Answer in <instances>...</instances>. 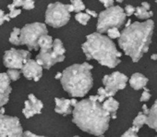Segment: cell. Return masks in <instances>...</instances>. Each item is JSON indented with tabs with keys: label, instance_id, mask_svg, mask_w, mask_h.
Segmentation results:
<instances>
[{
	"label": "cell",
	"instance_id": "6da1fadb",
	"mask_svg": "<svg viewBox=\"0 0 157 137\" xmlns=\"http://www.w3.org/2000/svg\"><path fill=\"white\" fill-rule=\"evenodd\" d=\"M72 121L82 131L102 136L109 128L110 115L98 102L97 96H91L87 99L78 102L72 110Z\"/></svg>",
	"mask_w": 157,
	"mask_h": 137
},
{
	"label": "cell",
	"instance_id": "7a4b0ae2",
	"mask_svg": "<svg viewBox=\"0 0 157 137\" xmlns=\"http://www.w3.org/2000/svg\"><path fill=\"white\" fill-rule=\"evenodd\" d=\"M153 28V21L148 20L143 22H135L120 33L118 45L124 53L131 57L133 62H138L144 53L148 52Z\"/></svg>",
	"mask_w": 157,
	"mask_h": 137
},
{
	"label": "cell",
	"instance_id": "3957f363",
	"mask_svg": "<svg viewBox=\"0 0 157 137\" xmlns=\"http://www.w3.org/2000/svg\"><path fill=\"white\" fill-rule=\"evenodd\" d=\"M87 59H95L101 65L113 68L120 62L122 54L117 49L114 42L105 35L94 33L87 35L86 42L82 45Z\"/></svg>",
	"mask_w": 157,
	"mask_h": 137
},
{
	"label": "cell",
	"instance_id": "277c9868",
	"mask_svg": "<svg viewBox=\"0 0 157 137\" xmlns=\"http://www.w3.org/2000/svg\"><path fill=\"white\" fill-rule=\"evenodd\" d=\"M93 68L87 62L74 64L67 68L62 72L60 79L64 90L73 98L86 96L94 85V79L91 72Z\"/></svg>",
	"mask_w": 157,
	"mask_h": 137
},
{
	"label": "cell",
	"instance_id": "5b68a950",
	"mask_svg": "<svg viewBox=\"0 0 157 137\" xmlns=\"http://www.w3.org/2000/svg\"><path fill=\"white\" fill-rule=\"evenodd\" d=\"M126 14L119 6H113L102 11L98 16L97 31L99 33H106L111 28H120L125 21Z\"/></svg>",
	"mask_w": 157,
	"mask_h": 137
},
{
	"label": "cell",
	"instance_id": "8992f818",
	"mask_svg": "<svg viewBox=\"0 0 157 137\" xmlns=\"http://www.w3.org/2000/svg\"><path fill=\"white\" fill-rule=\"evenodd\" d=\"M47 33V28L44 23L33 22L26 24L22 29H21L20 45H26L29 50H38L39 39Z\"/></svg>",
	"mask_w": 157,
	"mask_h": 137
},
{
	"label": "cell",
	"instance_id": "52a82bcc",
	"mask_svg": "<svg viewBox=\"0 0 157 137\" xmlns=\"http://www.w3.org/2000/svg\"><path fill=\"white\" fill-rule=\"evenodd\" d=\"M66 49L60 39H55L53 41V47L48 51H40L36 56V62L42 66V68L49 70L51 67L58 62H62L65 59Z\"/></svg>",
	"mask_w": 157,
	"mask_h": 137
},
{
	"label": "cell",
	"instance_id": "ba28073f",
	"mask_svg": "<svg viewBox=\"0 0 157 137\" xmlns=\"http://www.w3.org/2000/svg\"><path fill=\"white\" fill-rule=\"evenodd\" d=\"M70 19V13L67 11L66 5L56 2L49 4L45 12V22L46 24L59 28L66 25Z\"/></svg>",
	"mask_w": 157,
	"mask_h": 137
},
{
	"label": "cell",
	"instance_id": "9c48e42d",
	"mask_svg": "<svg viewBox=\"0 0 157 137\" xmlns=\"http://www.w3.org/2000/svg\"><path fill=\"white\" fill-rule=\"evenodd\" d=\"M23 131L17 117L0 114V137H22Z\"/></svg>",
	"mask_w": 157,
	"mask_h": 137
},
{
	"label": "cell",
	"instance_id": "30bf717a",
	"mask_svg": "<svg viewBox=\"0 0 157 137\" xmlns=\"http://www.w3.org/2000/svg\"><path fill=\"white\" fill-rule=\"evenodd\" d=\"M31 58V52L28 50L11 48L4 54L3 62L5 67L14 70H21L23 65Z\"/></svg>",
	"mask_w": 157,
	"mask_h": 137
},
{
	"label": "cell",
	"instance_id": "8fae6325",
	"mask_svg": "<svg viewBox=\"0 0 157 137\" xmlns=\"http://www.w3.org/2000/svg\"><path fill=\"white\" fill-rule=\"evenodd\" d=\"M128 81V78L119 72H115L109 75H105L103 78V84L109 97H113L117 91L123 90L126 87Z\"/></svg>",
	"mask_w": 157,
	"mask_h": 137
},
{
	"label": "cell",
	"instance_id": "7c38bea8",
	"mask_svg": "<svg viewBox=\"0 0 157 137\" xmlns=\"http://www.w3.org/2000/svg\"><path fill=\"white\" fill-rule=\"evenodd\" d=\"M21 72L27 79L38 82L43 75V68L35 60L30 58L21 68Z\"/></svg>",
	"mask_w": 157,
	"mask_h": 137
},
{
	"label": "cell",
	"instance_id": "4fadbf2b",
	"mask_svg": "<svg viewBox=\"0 0 157 137\" xmlns=\"http://www.w3.org/2000/svg\"><path fill=\"white\" fill-rule=\"evenodd\" d=\"M44 108V104L39 100L34 95L30 94L28 96V100L24 103V108L22 110L23 115L26 119H30L36 114H40Z\"/></svg>",
	"mask_w": 157,
	"mask_h": 137
},
{
	"label": "cell",
	"instance_id": "5bb4252c",
	"mask_svg": "<svg viewBox=\"0 0 157 137\" xmlns=\"http://www.w3.org/2000/svg\"><path fill=\"white\" fill-rule=\"evenodd\" d=\"M11 90L10 80L7 73H0V108L4 107L9 102Z\"/></svg>",
	"mask_w": 157,
	"mask_h": 137
},
{
	"label": "cell",
	"instance_id": "9a60e30c",
	"mask_svg": "<svg viewBox=\"0 0 157 137\" xmlns=\"http://www.w3.org/2000/svg\"><path fill=\"white\" fill-rule=\"evenodd\" d=\"M55 102H56L55 111L56 113H58L60 115H63V116H67V115L72 113L70 99L56 97L55 98Z\"/></svg>",
	"mask_w": 157,
	"mask_h": 137
},
{
	"label": "cell",
	"instance_id": "2e32d148",
	"mask_svg": "<svg viewBox=\"0 0 157 137\" xmlns=\"http://www.w3.org/2000/svg\"><path fill=\"white\" fill-rule=\"evenodd\" d=\"M148 82H149L148 78H146L143 74L140 72H136L132 74V76L129 79V84L134 90H140L145 88Z\"/></svg>",
	"mask_w": 157,
	"mask_h": 137
},
{
	"label": "cell",
	"instance_id": "e0dca14e",
	"mask_svg": "<svg viewBox=\"0 0 157 137\" xmlns=\"http://www.w3.org/2000/svg\"><path fill=\"white\" fill-rule=\"evenodd\" d=\"M103 108L110 115L111 119H117V111L119 108V103L114 97H108L106 100L104 101L102 104Z\"/></svg>",
	"mask_w": 157,
	"mask_h": 137
},
{
	"label": "cell",
	"instance_id": "ac0fdd59",
	"mask_svg": "<svg viewBox=\"0 0 157 137\" xmlns=\"http://www.w3.org/2000/svg\"><path fill=\"white\" fill-rule=\"evenodd\" d=\"M146 124L150 128L157 131V99L155 100L154 104L149 110V114L147 115Z\"/></svg>",
	"mask_w": 157,
	"mask_h": 137
},
{
	"label": "cell",
	"instance_id": "d6986e66",
	"mask_svg": "<svg viewBox=\"0 0 157 137\" xmlns=\"http://www.w3.org/2000/svg\"><path fill=\"white\" fill-rule=\"evenodd\" d=\"M53 38L46 34V35H43L39 41H38V46L40 48V51H48L51 50L53 47Z\"/></svg>",
	"mask_w": 157,
	"mask_h": 137
},
{
	"label": "cell",
	"instance_id": "ffe728a7",
	"mask_svg": "<svg viewBox=\"0 0 157 137\" xmlns=\"http://www.w3.org/2000/svg\"><path fill=\"white\" fill-rule=\"evenodd\" d=\"M134 15L140 20H148L151 17H152L153 13L152 11H147L145 9H143L142 7H137L135 9V12Z\"/></svg>",
	"mask_w": 157,
	"mask_h": 137
},
{
	"label": "cell",
	"instance_id": "44dd1931",
	"mask_svg": "<svg viewBox=\"0 0 157 137\" xmlns=\"http://www.w3.org/2000/svg\"><path fill=\"white\" fill-rule=\"evenodd\" d=\"M146 120H147V116L142 114L141 111L138 114V116L134 119L133 123H132V127L140 130L144 124H146Z\"/></svg>",
	"mask_w": 157,
	"mask_h": 137
},
{
	"label": "cell",
	"instance_id": "7402d4cb",
	"mask_svg": "<svg viewBox=\"0 0 157 137\" xmlns=\"http://www.w3.org/2000/svg\"><path fill=\"white\" fill-rule=\"evenodd\" d=\"M20 33H21V29L14 28L10 36V43H11L12 45H20Z\"/></svg>",
	"mask_w": 157,
	"mask_h": 137
},
{
	"label": "cell",
	"instance_id": "603a6c76",
	"mask_svg": "<svg viewBox=\"0 0 157 137\" xmlns=\"http://www.w3.org/2000/svg\"><path fill=\"white\" fill-rule=\"evenodd\" d=\"M75 19L76 21L81 23L82 25H87L88 22L90 21L91 17L87 14V13H82V12H78L75 15Z\"/></svg>",
	"mask_w": 157,
	"mask_h": 137
},
{
	"label": "cell",
	"instance_id": "cb8c5ba5",
	"mask_svg": "<svg viewBox=\"0 0 157 137\" xmlns=\"http://www.w3.org/2000/svg\"><path fill=\"white\" fill-rule=\"evenodd\" d=\"M71 5L74 8V11L78 13V12H82V10H84L85 5L82 2V0H71Z\"/></svg>",
	"mask_w": 157,
	"mask_h": 137
},
{
	"label": "cell",
	"instance_id": "d4e9b609",
	"mask_svg": "<svg viewBox=\"0 0 157 137\" xmlns=\"http://www.w3.org/2000/svg\"><path fill=\"white\" fill-rule=\"evenodd\" d=\"M6 73L10 81H17L21 77V72H19V70H14V68H9Z\"/></svg>",
	"mask_w": 157,
	"mask_h": 137
},
{
	"label": "cell",
	"instance_id": "484cf974",
	"mask_svg": "<svg viewBox=\"0 0 157 137\" xmlns=\"http://www.w3.org/2000/svg\"><path fill=\"white\" fill-rule=\"evenodd\" d=\"M97 96H98V102L102 103L105 101V99L108 98L109 96L107 94V92L105 91V89L104 87H100L97 91Z\"/></svg>",
	"mask_w": 157,
	"mask_h": 137
},
{
	"label": "cell",
	"instance_id": "4316f807",
	"mask_svg": "<svg viewBox=\"0 0 157 137\" xmlns=\"http://www.w3.org/2000/svg\"><path fill=\"white\" fill-rule=\"evenodd\" d=\"M139 131H140V130H138V129H136V128H134V127H131V128H129L127 131H125V132L122 134L121 137H139L138 134H137Z\"/></svg>",
	"mask_w": 157,
	"mask_h": 137
},
{
	"label": "cell",
	"instance_id": "83f0119b",
	"mask_svg": "<svg viewBox=\"0 0 157 137\" xmlns=\"http://www.w3.org/2000/svg\"><path fill=\"white\" fill-rule=\"evenodd\" d=\"M106 33L108 34V38H110V39L119 38V36H120V32L117 28H111Z\"/></svg>",
	"mask_w": 157,
	"mask_h": 137
},
{
	"label": "cell",
	"instance_id": "f1b7e54d",
	"mask_svg": "<svg viewBox=\"0 0 157 137\" xmlns=\"http://www.w3.org/2000/svg\"><path fill=\"white\" fill-rule=\"evenodd\" d=\"M22 8L26 10L34 9V0H24Z\"/></svg>",
	"mask_w": 157,
	"mask_h": 137
},
{
	"label": "cell",
	"instance_id": "f546056e",
	"mask_svg": "<svg viewBox=\"0 0 157 137\" xmlns=\"http://www.w3.org/2000/svg\"><path fill=\"white\" fill-rule=\"evenodd\" d=\"M151 96V94H150V92H149V89L144 88V91L142 92L141 96H140V101H141V102H147V101L150 100Z\"/></svg>",
	"mask_w": 157,
	"mask_h": 137
},
{
	"label": "cell",
	"instance_id": "4dcf8cb0",
	"mask_svg": "<svg viewBox=\"0 0 157 137\" xmlns=\"http://www.w3.org/2000/svg\"><path fill=\"white\" fill-rule=\"evenodd\" d=\"M124 12H125L126 16H128V17H129V16H131V15L134 14V12H135V8H134L133 6H131V5H127V6L125 7Z\"/></svg>",
	"mask_w": 157,
	"mask_h": 137
},
{
	"label": "cell",
	"instance_id": "1f68e13d",
	"mask_svg": "<svg viewBox=\"0 0 157 137\" xmlns=\"http://www.w3.org/2000/svg\"><path fill=\"white\" fill-rule=\"evenodd\" d=\"M21 13V10L14 9L12 10H10V13L8 14V16H9L10 19H13V18H16L17 16H19Z\"/></svg>",
	"mask_w": 157,
	"mask_h": 137
},
{
	"label": "cell",
	"instance_id": "d6a6232c",
	"mask_svg": "<svg viewBox=\"0 0 157 137\" xmlns=\"http://www.w3.org/2000/svg\"><path fill=\"white\" fill-rule=\"evenodd\" d=\"M10 19L9 18V16L6 15L3 10H0V25H2L5 22H10Z\"/></svg>",
	"mask_w": 157,
	"mask_h": 137
},
{
	"label": "cell",
	"instance_id": "836d02e7",
	"mask_svg": "<svg viewBox=\"0 0 157 137\" xmlns=\"http://www.w3.org/2000/svg\"><path fill=\"white\" fill-rule=\"evenodd\" d=\"M100 2L103 3V5L105 6V8L108 9L113 7L114 5V0H100Z\"/></svg>",
	"mask_w": 157,
	"mask_h": 137
},
{
	"label": "cell",
	"instance_id": "e575fe53",
	"mask_svg": "<svg viewBox=\"0 0 157 137\" xmlns=\"http://www.w3.org/2000/svg\"><path fill=\"white\" fill-rule=\"evenodd\" d=\"M24 3V0H12V6L16 9L19 7H22Z\"/></svg>",
	"mask_w": 157,
	"mask_h": 137
},
{
	"label": "cell",
	"instance_id": "d590c367",
	"mask_svg": "<svg viewBox=\"0 0 157 137\" xmlns=\"http://www.w3.org/2000/svg\"><path fill=\"white\" fill-rule=\"evenodd\" d=\"M22 137H46V136L37 135V134H34V133H33V132H31V131H27L23 132V135H22Z\"/></svg>",
	"mask_w": 157,
	"mask_h": 137
},
{
	"label": "cell",
	"instance_id": "8d00e7d4",
	"mask_svg": "<svg viewBox=\"0 0 157 137\" xmlns=\"http://www.w3.org/2000/svg\"><path fill=\"white\" fill-rule=\"evenodd\" d=\"M86 13L91 17H94V18H96L97 17V13L95 12V11H94V10H86Z\"/></svg>",
	"mask_w": 157,
	"mask_h": 137
},
{
	"label": "cell",
	"instance_id": "74e56055",
	"mask_svg": "<svg viewBox=\"0 0 157 137\" xmlns=\"http://www.w3.org/2000/svg\"><path fill=\"white\" fill-rule=\"evenodd\" d=\"M141 7H142L143 9H145L147 11H150L151 6H150V4H149L148 2H142V3H141Z\"/></svg>",
	"mask_w": 157,
	"mask_h": 137
},
{
	"label": "cell",
	"instance_id": "f35d334b",
	"mask_svg": "<svg viewBox=\"0 0 157 137\" xmlns=\"http://www.w3.org/2000/svg\"><path fill=\"white\" fill-rule=\"evenodd\" d=\"M149 110H150V109H149V108H147V106L144 104V105L142 106V111H141V113L147 116V115L149 114Z\"/></svg>",
	"mask_w": 157,
	"mask_h": 137
},
{
	"label": "cell",
	"instance_id": "ab89813d",
	"mask_svg": "<svg viewBox=\"0 0 157 137\" xmlns=\"http://www.w3.org/2000/svg\"><path fill=\"white\" fill-rule=\"evenodd\" d=\"M66 8H67V11L70 13V12H73L74 11V8H73V6L70 4V5H66Z\"/></svg>",
	"mask_w": 157,
	"mask_h": 137
},
{
	"label": "cell",
	"instance_id": "60d3db41",
	"mask_svg": "<svg viewBox=\"0 0 157 137\" xmlns=\"http://www.w3.org/2000/svg\"><path fill=\"white\" fill-rule=\"evenodd\" d=\"M77 103H78V101H77V99H76V98H72V99H70V104H71V107H75Z\"/></svg>",
	"mask_w": 157,
	"mask_h": 137
},
{
	"label": "cell",
	"instance_id": "b9f144b4",
	"mask_svg": "<svg viewBox=\"0 0 157 137\" xmlns=\"http://www.w3.org/2000/svg\"><path fill=\"white\" fill-rule=\"evenodd\" d=\"M61 77H62V72H57V73H56V75L55 76V78H56V80L61 79Z\"/></svg>",
	"mask_w": 157,
	"mask_h": 137
},
{
	"label": "cell",
	"instance_id": "7bdbcfd3",
	"mask_svg": "<svg viewBox=\"0 0 157 137\" xmlns=\"http://www.w3.org/2000/svg\"><path fill=\"white\" fill-rule=\"evenodd\" d=\"M151 58L152 60H157V54L151 55Z\"/></svg>",
	"mask_w": 157,
	"mask_h": 137
},
{
	"label": "cell",
	"instance_id": "ee69618b",
	"mask_svg": "<svg viewBox=\"0 0 157 137\" xmlns=\"http://www.w3.org/2000/svg\"><path fill=\"white\" fill-rule=\"evenodd\" d=\"M5 113V109H4V108L2 107V108H0V114H4Z\"/></svg>",
	"mask_w": 157,
	"mask_h": 137
},
{
	"label": "cell",
	"instance_id": "f6af8a7d",
	"mask_svg": "<svg viewBox=\"0 0 157 137\" xmlns=\"http://www.w3.org/2000/svg\"><path fill=\"white\" fill-rule=\"evenodd\" d=\"M116 1H117V2H118V3H121V2H123V1H124V0H116Z\"/></svg>",
	"mask_w": 157,
	"mask_h": 137
},
{
	"label": "cell",
	"instance_id": "bcb514c9",
	"mask_svg": "<svg viewBox=\"0 0 157 137\" xmlns=\"http://www.w3.org/2000/svg\"><path fill=\"white\" fill-rule=\"evenodd\" d=\"M73 137H80V136H73Z\"/></svg>",
	"mask_w": 157,
	"mask_h": 137
},
{
	"label": "cell",
	"instance_id": "7dc6e473",
	"mask_svg": "<svg viewBox=\"0 0 157 137\" xmlns=\"http://www.w3.org/2000/svg\"><path fill=\"white\" fill-rule=\"evenodd\" d=\"M155 2H156V3H157V0H155Z\"/></svg>",
	"mask_w": 157,
	"mask_h": 137
},
{
	"label": "cell",
	"instance_id": "c3c4849f",
	"mask_svg": "<svg viewBox=\"0 0 157 137\" xmlns=\"http://www.w3.org/2000/svg\"><path fill=\"white\" fill-rule=\"evenodd\" d=\"M98 137H103V136H98Z\"/></svg>",
	"mask_w": 157,
	"mask_h": 137
},
{
	"label": "cell",
	"instance_id": "681fc988",
	"mask_svg": "<svg viewBox=\"0 0 157 137\" xmlns=\"http://www.w3.org/2000/svg\"><path fill=\"white\" fill-rule=\"evenodd\" d=\"M156 137H157V136H156Z\"/></svg>",
	"mask_w": 157,
	"mask_h": 137
}]
</instances>
